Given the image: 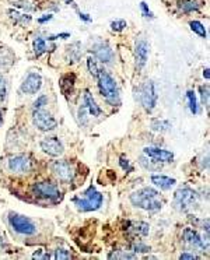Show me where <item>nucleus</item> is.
I'll return each mask as SVG.
<instances>
[{
	"label": "nucleus",
	"instance_id": "nucleus-37",
	"mask_svg": "<svg viewBox=\"0 0 210 260\" xmlns=\"http://www.w3.org/2000/svg\"><path fill=\"white\" fill-rule=\"evenodd\" d=\"M86 112H87V108H86V105L83 104V105L80 106V109H79V120H80V123L83 125V126H86V125H87Z\"/></svg>",
	"mask_w": 210,
	"mask_h": 260
},
{
	"label": "nucleus",
	"instance_id": "nucleus-13",
	"mask_svg": "<svg viewBox=\"0 0 210 260\" xmlns=\"http://www.w3.org/2000/svg\"><path fill=\"white\" fill-rule=\"evenodd\" d=\"M146 157H150L157 162H171L174 159V153L158 147H146L145 150Z\"/></svg>",
	"mask_w": 210,
	"mask_h": 260
},
{
	"label": "nucleus",
	"instance_id": "nucleus-42",
	"mask_svg": "<svg viewBox=\"0 0 210 260\" xmlns=\"http://www.w3.org/2000/svg\"><path fill=\"white\" fill-rule=\"evenodd\" d=\"M51 18H52V16H51V14H48V16L44 17V18H40L38 21H40V23H45V21H49Z\"/></svg>",
	"mask_w": 210,
	"mask_h": 260
},
{
	"label": "nucleus",
	"instance_id": "nucleus-23",
	"mask_svg": "<svg viewBox=\"0 0 210 260\" xmlns=\"http://www.w3.org/2000/svg\"><path fill=\"white\" fill-rule=\"evenodd\" d=\"M171 123L168 120H162V119H154L152 122V129L156 132H167L170 130Z\"/></svg>",
	"mask_w": 210,
	"mask_h": 260
},
{
	"label": "nucleus",
	"instance_id": "nucleus-7",
	"mask_svg": "<svg viewBox=\"0 0 210 260\" xmlns=\"http://www.w3.org/2000/svg\"><path fill=\"white\" fill-rule=\"evenodd\" d=\"M8 221L11 224V227L14 228L16 232L21 234V235H34L37 232V227L33 221L30 218H27L24 215H20V214H10Z\"/></svg>",
	"mask_w": 210,
	"mask_h": 260
},
{
	"label": "nucleus",
	"instance_id": "nucleus-11",
	"mask_svg": "<svg viewBox=\"0 0 210 260\" xmlns=\"http://www.w3.org/2000/svg\"><path fill=\"white\" fill-rule=\"evenodd\" d=\"M41 150L44 151L45 154L52 156V157H60L65 151V147L62 142L57 137H45L41 142Z\"/></svg>",
	"mask_w": 210,
	"mask_h": 260
},
{
	"label": "nucleus",
	"instance_id": "nucleus-33",
	"mask_svg": "<svg viewBox=\"0 0 210 260\" xmlns=\"http://www.w3.org/2000/svg\"><path fill=\"white\" fill-rule=\"evenodd\" d=\"M201 97H202L203 105L209 108V87H201Z\"/></svg>",
	"mask_w": 210,
	"mask_h": 260
},
{
	"label": "nucleus",
	"instance_id": "nucleus-34",
	"mask_svg": "<svg viewBox=\"0 0 210 260\" xmlns=\"http://www.w3.org/2000/svg\"><path fill=\"white\" fill-rule=\"evenodd\" d=\"M48 104V97L47 95H41L40 98H37V101L34 103V109H41Z\"/></svg>",
	"mask_w": 210,
	"mask_h": 260
},
{
	"label": "nucleus",
	"instance_id": "nucleus-27",
	"mask_svg": "<svg viewBox=\"0 0 210 260\" xmlns=\"http://www.w3.org/2000/svg\"><path fill=\"white\" fill-rule=\"evenodd\" d=\"M186 98H188V103H189V109L194 115H196L198 113V100H196V95L192 90H189L186 93Z\"/></svg>",
	"mask_w": 210,
	"mask_h": 260
},
{
	"label": "nucleus",
	"instance_id": "nucleus-28",
	"mask_svg": "<svg viewBox=\"0 0 210 260\" xmlns=\"http://www.w3.org/2000/svg\"><path fill=\"white\" fill-rule=\"evenodd\" d=\"M55 259L57 260H69L72 259V253L69 252L67 249H63V248H57L55 251Z\"/></svg>",
	"mask_w": 210,
	"mask_h": 260
},
{
	"label": "nucleus",
	"instance_id": "nucleus-8",
	"mask_svg": "<svg viewBox=\"0 0 210 260\" xmlns=\"http://www.w3.org/2000/svg\"><path fill=\"white\" fill-rule=\"evenodd\" d=\"M33 193L40 199L44 200H51V202H56L60 197V192L57 189L56 185L51 183V182H38L33 185Z\"/></svg>",
	"mask_w": 210,
	"mask_h": 260
},
{
	"label": "nucleus",
	"instance_id": "nucleus-9",
	"mask_svg": "<svg viewBox=\"0 0 210 260\" xmlns=\"http://www.w3.org/2000/svg\"><path fill=\"white\" fill-rule=\"evenodd\" d=\"M7 166L11 172L28 173L31 172V169H33V159L28 156H24V154L14 156V157L8 158Z\"/></svg>",
	"mask_w": 210,
	"mask_h": 260
},
{
	"label": "nucleus",
	"instance_id": "nucleus-10",
	"mask_svg": "<svg viewBox=\"0 0 210 260\" xmlns=\"http://www.w3.org/2000/svg\"><path fill=\"white\" fill-rule=\"evenodd\" d=\"M52 171H53L57 179L63 182V183H70L74 179V169H73V165L69 161H65V159L55 161L52 164Z\"/></svg>",
	"mask_w": 210,
	"mask_h": 260
},
{
	"label": "nucleus",
	"instance_id": "nucleus-6",
	"mask_svg": "<svg viewBox=\"0 0 210 260\" xmlns=\"http://www.w3.org/2000/svg\"><path fill=\"white\" fill-rule=\"evenodd\" d=\"M33 122L35 127L41 130V132H51L53 129H56L57 122L49 112L41 108V109H34L33 113Z\"/></svg>",
	"mask_w": 210,
	"mask_h": 260
},
{
	"label": "nucleus",
	"instance_id": "nucleus-30",
	"mask_svg": "<svg viewBox=\"0 0 210 260\" xmlns=\"http://www.w3.org/2000/svg\"><path fill=\"white\" fill-rule=\"evenodd\" d=\"M130 251L133 253H139V252H150V248L147 246V245H143L140 244V242H135V244H132V246H130Z\"/></svg>",
	"mask_w": 210,
	"mask_h": 260
},
{
	"label": "nucleus",
	"instance_id": "nucleus-41",
	"mask_svg": "<svg viewBox=\"0 0 210 260\" xmlns=\"http://www.w3.org/2000/svg\"><path fill=\"white\" fill-rule=\"evenodd\" d=\"M203 77H205V79H206V80H209V79H210L209 69H208V67H206V69H205V71H203Z\"/></svg>",
	"mask_w": 210,
	"mask_h": 260
},
{
	"label": "nucleus",
	"instance_id": "nucleus-31",
	"mask_svg": "<svg viewBox=\"0 0 210 260\" xmlns=\"http://www.w3.org/2000/svg\"><path fill=\"white\" fill-rule=\"evenodd\" d=\"M7 95V87H6V80L3 79V76L0 74V103H3L6 100Z\"/></svg>",
	"mask_w": 210,
	"mask_h": 260
},
{
	"label": "nucleus",
	"instance_id": "nucleus-44",
	"mask_svg": "<svg viewBox=\"0 0 210 260\" xmlns=\"http://www.w3.org/2000/svg\"><path fill=\"white\" fill-rule=\"evenodd\" d=\"M1 120H3V116H1V112H0V123H1Z\"/></svg>",
	"mask_w": 210,
	"mask_h": 260
},
{
	"label": "nucleus",
	"instance_id": "nucleus-20",
	"mask_svg": "<svg viewBox=\"0 0 210 260\" xmlns=\"http://www.w3.org/2000/svg\"><path fill=\"white\" fill-rule=\"evenodd\" d=\"M74 76L73 74H66L62 79L59 80V87H60V91L65 95H69L73 93V88H74Z\"/></svg>",
	"mask_w": 210,
	"mask_h": 260
},
{
	"label": "nucleus",
	"instance_id": "nucleus-29",
	"mask_svg": "<svg viewBox=\"0 0 210 260\" xmlns=\"http://www.w3.org/2000/svg\"><path fill=\"white\" fill-rule=\"evenodd\" d=\"M126 27H128V24H126V21H125V20H115V21H112V23H111V30H112V31H115V32L123 31Z\"/></svg>",
	"mask_w": 210,
	"mask_h": 260
},
{
	"label": "nucleus",
	"instance_id": "nucleus-14",
	"mask_svg": "<svg viewBox=\"0 0 210 260\" xmlns=\"http://www.w3.org/2000/svg\"><path fill=\"white\" fill-rule=\"evenodd\" d=\"M135 59H136V69L142 70L149 59V44L146 40H139L135 48Z\"/></svg>",
	"mask_w": 210,
	"mask_h": 260
},
{
	"label": "nucleus",
	"instance_id": "nucleus-16",
	"mask_svg": "<svg viewBox=\"0 0 210 260\" xmlns=\"http://www.w3.org/2000/svg\"><path fill=\"white\" fill-rule=\"evenodd\" d=\"M93 53L97 57L98 60H101L103 63H111L113 60V51L106 42L97 44L93 48Z\"/></svg>",
	"mask_w": 210,
	"mask_h": 260
},
{
	"label": "nucleus",
	"instance_id": "nucleus-15",
	"mask_svg": "<svg viewBox=\"0 0 210 260\" xmlns=\"http://www.w3.org/2000/svg\"><path fill=\"white\" fill-rule=\"evenodd\" d=\"M182 238L186 244L192 248H198V249H208L209 242H205L202 237L195 231L194 228H185L182 232Z\"/></svg>",
	"mask_w": 210,
	"mask_h": 260
},
{
	"label": "nucleus",
	"instance_id": "nucleus-19",
	"mask_svg": "<svg viewBox=\"0 0 210 260\" xmlns=\"http://www.w3.org/2000/svg\"><path fill=\"white\" fill-rule=\"evenodd\" d=\"M83 100H84L83 104L86 105V108H87V110L90 112V115H93V116H100V115L103 113V110L98 106L96 100H94V97H93V94L90 93L89 90L84 91V98H83Z\"/></svg>",
	"mask_w": 210,
	"mask_h": 260
},
{
	"label": "nucleus",
	"instance_id": "nucleus-17",
	"mask_svg": "<svg viewBox=\"0 0 210 260\" xmlns=\"http://www.w3.org/2000/svg\"><path fill=\"white\" fill-rule=\"evenodd\" d=\"M126 231L128 234H130L133 238H142L149 235V231H150V227L149 224H146L143 221H128L126 224Z\"/></svg>",
	"mask_w": 210,
	"mask_h": 260
},
{
	"label": "nucleus",
	"instance_id": "nucleus-5",
	"mask_svg": "<svg viewBox=\"0 0 210 260\" xmlns=\"http://www.w3.org/2000/svg\"><path fill=\"white\" fill-rule=\"evenodd\" d=\"M174 203L181 211H188L198 203V193L188 186L179 188L174 195Z\"/></svg>",
	"mask_w": 210,
	"mask_h": 260
},
{
	"label": "nucleus",
	"instance_id": "nucleus-38",
	"mask_svg": "<svg viewBox=\"0 0 210 260\" xmlns=\"http://www.w3.org/2000/svg\"><path fill=\"white\" fill-rule=\"evenodd\" d=\"M179 259L181 260H185V259L196 260V259H199V256H196L195 253H182V255L179 256Z\"/></svg>",
	"mask_w": 210,
	"mask_h": 260
},
{
	"label": "nucleus",
	"instance_id": "nucleus-12",
	"mask_svg": "<svg viewBox=\"0 0 210 260\" xmlns=\"http://www.w3.org/2000/svg\"><path fill=\"white\" fill-rule=\"evenodd\" d=\"M41 86H42V77L40 73H30L21 83L20 91L23 94H35L40 91Z\"/></svg>",
	"mask_w": 210,
	"mask_h": 260
},
{
	"label": "nucleus",
	"instance_id": "nucleus-35",
	"mask_svg": "<svg viewBox=\"0 0 210 260\" xmlns=\"http://www.w3.org/2000/svg\"><path fill=\"white\" fill-rule=\"evenodd\" d=\"M119 165H121L122 169L126 171V172H132V171H133V165L130 164V161L128 158L121 157V159H119Z\"/></svg>",
	"mask_w": 210,
	"mask_h": 260
},
{
	"label": "nucleus",
	"instance_id": "nucleus-25",
	"mask_svg": "<svg viewBox=\"0 0 210 260\" xmlns=\"http://www.w3.org/2000/svg\"><path fill=\"white\" fill-rule=\"evenodd\" d=\"M136 255L132 251H115L109 255V259H135Z\"/></svg>",
	"mask_w": 210,
	"mask_h": 260
},
{
	"label": "nucleus",
	"instance_id": "nucleus-32",
	"mask_svg": "<svg viewBox=\"0 0 210 260\" xmlns=\"http://www.w3.org/2000/svg\"><path fill=\"white\" fill-rule=\"evenodd\" d=\"M87 64H89L90 73H91L94 77H97V73H98V70H100V69H98L96 59H94V57H89V59H87Z\"/></svg>",
	"mask_w": 210,
	"mask_h": 260
},
{
	"label": "nucleus",
	"instance_id": "nucleus-1",
	"mask_svg": "<svg viewBox=\"0 0 210 260\" xmlns=\"http://www.w3.org/2000/svg\"><path fill=\"white\" fill-rule=\"evenodd\" d=\"M130 203L135 207L150 211V213H156L161 210L162 207L160 193L153 188H143V189L133 192L130 195Z\"/></svg>",
	"mask_w": 210,
	"mask_h": 260
},
{
	"label": "nucleus",
	"instance_id": "nucleus-43",
	"mask_svg": "<svg viewBox=\"0 0 210 260\" xmlns=\"http://www.w3.org/2000/svg\"><path fill=\"white\" fill-rule=\"evenodd\" d=\"M63 1H66L67 4H73V0H63Z\"/></svg>",
	"mask_w": 210,
	"mask_h": 260
},
{
	"label": "nucleus",
	"instance_id": "nucleus-40",
	"mask_svg": "<svg viewBox=\"0 0 210 260\" xmlns=\"http://www.w3.org/2000/svg\"><path fill=\"white\" fill-rule=\"evenodd\" d=\"M79 16H80L81 20H84V21H91V18L87 17V14H83V13H79Z\"/></svg>",
	"mask_w": 210,
	"mask_h": 260
},
{
	"label": "nucleus",
	"instance_id": "nucleus-22",
	"mask_svg": "<svg viewBox=\"0 0 210 260\" xmlns=\"http://www.w3.org/2000/svg\"><path fill=\"white\" fill-rule=\"evenodd\" d=\"M8 14H10V17L14 20V23H18V24H30L31 23V16H28V14L18 13V11H16V10H10V11H8Z\"/></svg>",
	"mask_w": 210,
	"mask_h": 260
},
{
	"label": "nucleus",
	"instance_id": "nucleus-26",
	"mask_svg": "<svg viewBox=\"0 0 210 260\" xmlns=\"http://www.w3.org/2000/svg\"><path fill=\"white\" fill-rule=\"evenodd\" d=\"M33 48L35 55L41 56L47 51V42H45V40H42V38H35L33 42Z\"/></svg>",
	"mask_w": 210,
	"mask_h": 260
},
{
	"label": "nucleus",
	"instance_id": "nucleus-4",
	"mask_svg": "<svg viewBox=\"0 0 210 260\" xmlns=\"http://www.w3.org/2000/svg\"><path fill=\"white\" fill-rule=\"evenodd\" d=\"M157 100H158L157 88L152 80H147L139 87V101L147 112H152L156 108Z\"/></svg>",
	"mask_w": 210,
	"mask_h": 260
},
{
	"label": "nucleus",
	"instance_id": "nucleus-21",
	"mask_svg": "<svg viewBox=\"0 0 210 260\" xmlns=\"http://www.w3.org/2000/svg\"><path fill=\"white\" fill-rule=\"evenodd\" d=\"M201 1L198 0H182L179 3V8L182 13H192V11H198L201 8Z\"/></svg>",
	"mask_w": 210,
	"mask_h": 260
},
{
	"label": "nucleus",
	"instance_id": "nucleus-36",
	"mask_svg": "<svg viewBox=\"0 0 210 260\" xmlns=\"http://www.w3.org/2000/svg\"><path fill=\"white\" fill-rule=\"evenodd\" d=\"M140 10H142V14H143L146 18H154L153 11L149 8V6L146 4L145 1H142V3H140Z\"/></svg>",
	"mask_w": 210,
	"mask_h": 260
},
{
	"label": "nucleus",
	"instance_id": "nucleus-2",
	"mask_svg": "<svg viewBox=\"0 0 210 260\" xmlns=\"http://www.w3.org/2000/svg\"><path fill=\"white\" fill-rule=\"evenodd\" d=\"M98 80V88H100V94L103 95L106 103L112 106H118L121 105V95H119V90L116 86V81L112 76L105 70H98L97 77Z\"/></svg>",
	"mask_w": 210,
	"mask_h": 260
},
{
	"label": "nucleus",
	"instance_id": "nucleus-18",
	"mask_svg": "<svg viewBox=\"0 0 210 260\" xmlns=\"http://www.w3.org/2000/svg\"><path fill=\"white\" fill-rule=\"evenodd\" d=\"M152 183H154L157 188H160L161 190H170L171 188L175 186L177 181L174 178L165 176V175H153L152 176Z\"/></svg>",
	"mask_w": 210,
	"mask_h": 260
},
{
	"label": "nucleus",
	"instance_id": "nucleus-3",
	"mask_svg": "<svg viewBox=\"0 0 210 260\" xmlns=\"http://www.w3.org/2000/svg\"><path fill=\"white\" fill-rule=\"evenodd\" d=\"M73 203L80 211H96L103 205V195L94 186L84 192V197H73Z\"/></svg>",
	"mask_w": 210,
	"mask_h": 260
},
{
	"label": "nucleus",
	"instance_id": "nucleus-24",
	"mask_svg": "<svg viewBox=\"0 0 210 260\" xmlns=\"http://www.w3.org/2000/svg\"><path fill=\"white\" fill-rule=\"evenodd\" d=\"M189 27H191V30L195 32V34H198L199 37H202V38H206L208 37V32H206V28H205V25H203L201 21H191L189 23Z\"/></svg>",
	"mask_w": 210,
	"mask_h": 260
},
{
	"label": "nucleus",
	"instance_id": "nucleus-39",
	"mask_svg": "<svg viewBox=\"0 0 210 260\" xmlns=\"http://www.w3.org/2000/svg\"><path fill=\"white\" fill-rule=\"evenodd\" d=\"M70 35L69 34H59V35H52V37H49V41H53L56 40V38H69Z\"/></svg>",
	"mask_w": 210,
	"mask_h": 260
}]
</instances>
